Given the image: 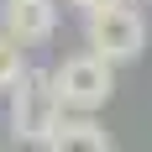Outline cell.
<instances>
[{
  "label": "cell",
  "mask_w": 152,
  "mask_h": 152,
  "mask_svg": "<svg viewBox=\"0 0 152 152\" xmlns=\"http://www.w3.org/2000/svg\"><path fill=\"white\" fill-rule=\"evenodd\" d=\"M84 42H89L94 58H105V63H137L142 47H147V21H142L137 5L110 0L100 11H84Z\"/></svg>",
  "instance_id": "7a4b0ae2"
},
{
  "label": "cell",
  "mask_w": 152,
  "mask_h": 152,
  "mask_svg": "<svg viewBox=\"0 0 152 152\" xmlns=\"http://www.w3.org/2000/svg\"><path fill=\"white\" fill-rule=\"evenodd\" d=\"M0 152H11V147H0Z\"/></svg>",
  "instance_id": "ba28073f"
},
{
  "label": "cell",
  "mask_w": 152,
  "mask_h": 152,
  "mask_svg": "<svg viewBox=\"0 0 152 152\" xmlns=\"http://www.w3.org/2000/svg\"><path fill=\"white\" fill-rule=\"evenodd\" d=\"M21 53H26V47H16L11 37L0 31V94H11V84L26 74V58H21Z\"/></svg>",
  "instance_id": "8992f818"
},
{
  "label": "cell",
  "mask_w": 152,
  "mask_h": 152,
  "mask_svg": "<svg viewBox=\"0 0 152 152\" xmlns=\"http://www.w3.org/2000/svg\"><path fill=\"white\" fill-rule=\"evenodd\" d=\"M42 152H115L105 137V126L94 121V115H63L53 131H47Z\"/></svg>",
  "instance_id": "5b68a950"
},
{
  "label": "cell",
  "mask_w": 152,
  "mask_h": 152,
  "mask_svg": "<svg viewBox=\"0 0 152 152\" xmlns=\"http://www.w3.org/2000/svg\"><path fill=\"white\" fill-rule=\"evenodd\" d=\"M68 5H79V11H100V5H110V0H68Z\"/></svg>",
  "instance_id": "52a82bcc"
},
{
  "label": "cell",
  "mask_w": 152,
  "mask_h": 152,
  "mask_svg": "<svg viewBox=\"0 0 152 152\" xmlns=\"http://www.w3.org/2000/svg\"><path fill=\"white\" fill-rule=\"evenodd\" d=\"M0 31L16 47H42L58 31V5L53 0H0Z\"/></svg>",
  "instance_id": "277c9868"
},
{
  "label": "cell",
  "mask_w": 152,
  "mask_h": 152,
  "mask_svg": "<svg viewBox=\"0 0 152 152\" xmlns=\"http://www.w3.org/2000/svg\"><path fill=\"white\" fill-rule=\"evenodd\" d=\"M63 115H68V110H63L47 68H26V74L11 84V137L21 142V147H42L47 131H53Z\"/></svg>",
  "instance_id": "6da1fadb"
},
{
  "label": "cell",
  "mask_w": 152,
  "mask_h": 152,
  "mask_svg": "<svg viewBox=\"0 0 152 152\" xmlns=\"http://www.w3.org/2000/svg\"><path fill=\"white\" fill-rule=\"evenodd\" d=\"M53 89H58L68 115H94L115 94V63L94 58V53H74V58H63L53 68Z\"/></svg>",
  "instance_id": "3957f363"
}]
</instances>
